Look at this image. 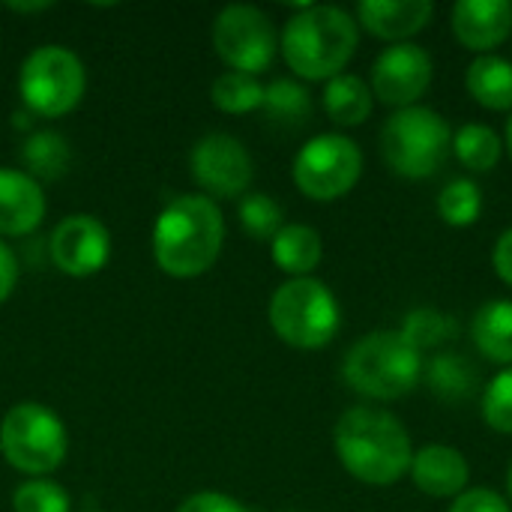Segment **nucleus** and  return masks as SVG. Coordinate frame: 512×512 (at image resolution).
<instances>
[{
    "instance_id": "1",
    "label": "nucleus",
    "mask_w": 512,
    "mask_h": 512,
    "mask_svg": "<svg viewBox=\"0 0 512 512\" xmlns=\"http://www.w3.org/2000/svg\"><path fill=\"white\" fill-rule=\"evenodd\" d=\"M333 447L342 468L366 486H393L411 471L414 444L405 423L381 408H348L336 429Z\"/></svg>"
},
{
    "instance_id": "2",
    "label": "nucleus",
    "mask_w": 512,
    "mask_h": 512,
    "mask_svg": "<svg viewBox=\"0 0 512 512\" xmlns=\"http://www.w3.org/2000/svg\"><path fill=\"white\" fill-rule=\"evenodd\" d=\"M225 240V222L213 198L180 195L153 225V258L162 273L174 279H192L207 273Z\"/></svg>"
},
{
    "instance_id": "3",
    "label": "nucleus",
    "mask_w": 512,
    "mask_h": 512,
    "mask_svg": "<svg viewBox=\"0 0 512 512\" xmlns=\"http://www.w3.org/2000/svg\"><path fill=\"white\" fill-rule=\"evenodd\" d=\"M357 21L339 6H300L282 30V57L306 81L342 75L357 51Z\"/></svg>"
},
{
    "instance_id": "4",
    "label": "nucleus",
    "mask_w": 512,
    "mask_h": 512,
    "mask_svg": "<svg viewBox=\"0 0 512 512\" xmlns=\"http://www.w3.org/2000/svg\"><path fill=\"white\" fill-rule=\"evenodd\" d=\"M423 375L420 351H414L399 330H375L351 345L342 363L345 384L375 402L408 396Z\"/></svg>"
},
{
    "instance_id": "5",
    "label": "nucleus",
    "mask_w": 512,
    "mask_h": 512,
    "mask_svg": "<svg viewBox=\"0 0 512 512\" xmlns=\"http://www.w3.org/2000/svg\"><path fill=\"white\" fill-rule=\"evenodd\" d=\"M453 150L450 123L426 105L393 111L381 129V156L405 180L435 177Z\"/></svg>"
},
{
    "instance_id": "6",
    "label": "nucleus",
    "mask_w": 512,
    "mask_h": 512,
    "mask_svg": "<svg viewBox=\"0 0 512 512\" xmlns=\"http://www.w3.org/2000/svg\"><path fill=\"white\" fill-rule=\"evenodd\" d=\"M339 324V300L324 282L312 276L288 279L270 297V327L291 348L318 351L333 342Z\"/></svg>"
},
{
    "instance_id": "7",
    "label": "nucleus",
    "mask_w": 512,
    "mask_h": 512,
    "mask_svg": "<svg viewBox=\"0 0 512 512\" xmlns=\"http://www.w3.org/2000/svg\"><path fill=\"white\" fill-rule=\"evenodd\" d=\"M66 429L60 417L39 402H18L0 423L3 459L30 477H45L60 468L66 456Z\"/></svg>"
},
{
    "instance_id": "8",
    "label": "nucleus",
    "mask_w": 512,
    "mask_h": 512,
    "mask_svg": "<svg viewBox=\"0 0 512 512\" xmlns=\"http://www.w3.org/2000/svg\"><path fill=\"white\" fill-rule=\"evenodd\" d=\"M84 66L63 45H42L30 51L18 72V93L39 117H63L84 96Z\"/></svg>"
},
{
    "instance_id": "9",
    "label": "nucleus",
    "mask_w": 512,
    "mask_h": 512,
    "mask_svg": "<svg viewBox=\"0 0 512 512\" xmlns=\"http://www.w3.org/2000/svg\"><path fill=\"white\" fill-rule=\"evenodd\" d=\"M363 174V153L354 138L339 132L315 135L294 156V183L312 201L345 198Z\"/></svg>"
},
{
    "instance_id": "10",
    "label": "nucleus",
    "mask_w": 512,
    "mask_h": 512,
    "mask_svg": "<svg viewBox=\"0 0 512 512\" xmlns=\"http://www.w3.org/2000/svg\"><path fill=\"white\" fill-rule=\"evenodd\" d=\"M213 48L231 66V72L258 75L276 57L273 21L258 6H225L213 21Z\"/></svg>"
},
{
    "instance_id": "11",
    "label": "nucleus",
    "mask_w": 512,
    "mask_h": 512,
    "mask_svg": "<svg viewBox=\"0 0 512 512\" xmlns=\"http://www.w3.org/2000/svg\"><path fill=\"white\" fill-rule=\"evenodd\" d=\"M435 75V63L426 48L414 42L390 45L378 54L372 66V96H378L393 111L414 108L426 96Z\"/></svg>"
},
{
    "instance_id": "12",
    "label": "nucleus",
    "mask_w": 512,
    "mask_h": 512,
    "mask_svg": "<svg viewBox=\"0 0 512 512\" xmlns=\"http://www.w3.org/2000/svg\"><path fill=\"white\" fill-rule=\"evenodd\" d=\"M189 165H192L195 183L216 198L243 195L252 183V174H255L252 156L243 147V141H237L234 135H225V132L204 135L195 144Z\"/></svg>"
},
{
    "instance_id": "13",
    "label": "nucleus",
    "mask_w": 512,
    "mask_h": 512,
    "mask_svg": "<svg viewBox=\"0 0 512 512\" xmlns=\"http://www.w3.org/2000/svg\"><path fill=\"white\" fill-rule=\"evenodd\" d=\"M48 249H51V261L60 273L84 279V276L99 273L108 264L111 237L99 219L78 213V216L63 219L54 228Z\"/></svg>"
},
{
    "instance_id": "14",
    "label": "nucleus",
    "mask_w": 512,
    "mask_h": 512,
    "mask_svg": "<svg viewBox=\"0 0 512 512\" xmlns=\"http://www.w3.org/2000/svg\"><path fill=\"white\" fill-rule=\"evenodd\" d=\"M453 33L456 39L480 54H495L512 36L510 0H459L453 6Z\"/></svg>"
},
{
    "instance_id": "15",
    "label": "nucleus",
    "mask_w": 512,
    "mask_h": 512,
    "mask_svg": "<svg viewBox=\"0 0 512 512\" xmlns=\"http://www.w3.org/2000/svg\"><path fill=\"white\" fill-rule=\"evenodd\" d=\"M408 474L423 495L444 501V498H459L468 489L471 465L462 456V450L447 444H429L423 450H414Z\"/></svg>"
},
{
    "instance_id": "16",
    "label": "nucleus",
    "mask_w": 512,
    "mask_h": 512,
    "mask_svg": "<svg viewBox=\"0 0 512 512\" xmlns=\"http://www.w3.org/2000/svg\"><path fill=\"white\" fill-rule=\"evenodd\" d=\"M435 15L432 0H363L357 6V21L384 42H408L429 27Z\"/></svg>"
},
{
    "instance_id": "17",
    "label": "nucleus",
    "mask_w": 512,
    "mask_h": 512,
    "mask_svg": "<svg viewBox=\"0 0 512 512\" xmlns=\"http://www.w3.org/2000/svg\"><path fill=\"white\" fill-rule=\"evenodd\" d=\"M45 216V192L27 171L0 168V234L24 237Z\"/></svg>"
},
{
    "instance_id": "18",
    "label": "nucleus",
    "mask_w": 512,
    "mask_h": 512,
    "mask_svg": "<svg viewBox=\"0 0 512 512\" xmlns=\"http://www.w3.org/2000/svg\"><path fill=\"white\" fill-rule=\"evenodd\" d=\"M423 375H426L429 390L441 402H450V405H459L480 390V369L459 351L435 354L429 366H423Z\"/></svg>"
},
{
    "instance_id": "19",
    "label": "nucleus",
    "mask_w": 512,
    "mask_h": 512,
    "mask_svg": "<svg viewBox=\"0 0 512 512\" xmlns=\"http://www.w3.org/2000/svg\"><path fill=\"white\" fill-rule=\"evenodd\" d=\"M471 339L477 351L498 363L512 366V300H489L477 309L471 321Z\"/></svg>"
},
{
    "instance_id": "20",
    "label": "nucleus",
    "mask_w": 512,
    "mask_h": 512,
    "mask_svg": "<svg viewBox=\"0 0 512 512\" xmlns=\"http://www.w3.org/2000/svg\"><path fill=\"white\" fill-rule=\"evenodd\" d=\"M270 252L282 273L306 279L324 258V240L309 225H282V231L270 243Z\"/></svg>"
},
{
    "instance_id": "21",
    "label": "nucleus",
    "mask_w": 512,
    "mask_h": 512,
    "mask_svg": "<svg viewBox=\"0 0 512 512\" xmlns=\"http://www.w3.org/2000/svg\"><path fill=\"white\" fill-rule=\"evenodd\" d=\"M465 87L477 105L489 111H512V63L498 54H480L465 75Z\"/></svg>"
},
{
    "instance_id": "22",
    "label": "nucleus",
    "mask_w": 512,
    "mask_h": 512,
    "mask_svg": "<svg viewBox=\"0 0 512 512\" xmlns=\"http://www.w3.org/2000/svg\"><path fill=\"white\" fill-rule=\"evenodd\" d=\"M372 87L360 75H336L324 87V111L336 126H363L372 117Z\"/></svg>"
},
{
    "instance_id": "23",
    "label": "nucleus",
    "mask_w": 512,
    "mask_h": 512,
    "mask_svg": "<svg viewBox=\"0 0 512 512\" xmlns=\"http://www.w3.org/2000/svg\"><path fill=\"white\" fill-rule=\"evenodd\" d=\"M453 153L468 171L486 174V171L498 168L501 153H504V141L498 138V132L492 126L468 123L453 135Z\"/></svg>"
},
{
    "instance_id": "24",
    "label": "nucleus",
    "mask_w": 512,
    "mask_h": 512,
    "mask_svg": "<svg viewBox=\"0 0 512 512\" xmlns=\"http://www.w3.org/2000/svg\"><path fill=\"white\" fill-rule=\"evenodd\" d=\"M405 342L414 348V351H435L447 342H453L459 336V321L450 315V312H441L435 306H420L414 312H408L402 330Z\"/></svg>"
},
{
    "instance_id": "25",
    "label": "nucleus",
    "mask_w": 512,
    "mask_h": 512,
    "mask_svg": "<svg viewBox=\"0 0 512 512\" xmlns=\"http://www.w3.org/2000/svg\"><path fill=\"white\" fill-rule=\"evenodd\" d=\"M270 117V123L285 126V129H297L306 126L312 117V96L303 84L279 78L270 87H264V105H261Z\"/></svg>"
},
{
    "instance_id": "26",
    "label": "nucleus",
    "mask_w": 512,
    "mask_h": 512,
    "mask_svg": "<svg viewBox=\"0 0 512 512\" xmlns=\"http://www.w3.org/2000/svg\"><path fill=\"white\" fill-rule=\"evenodd\" d=\"M213 105L225 114H249L264 105V84L255 75L225 72L213 81Z\"/></svg>"
},
{
    "instance_id": "27",
    "label": "nucleus",
    "mask_w": 512,
    "mask_h": 512,
    "mask_svg": "<svg viewBox=\"0 0 512 512\" xmlns=\"http://www.w3.org/2000/svg\"><path fill=\"white\" fill-rule=\"evenodd\" d=\"M480 213H483V192L468 177H459V180L447 183L444 192L438 195V216L453 228L474 225L480 219Z\"/></svg>"
},
{
    "instance_id": "28",
    "label": "nucleus",
    "mask_w": 512,
    "mask_h": 512,
    "mask_svg": "<svg viewBox=\"0 0 512 512\" xmlns=\"http://www.w3.org/2000/svg\"><path fill=\"white\" fill-rule=\"evenodd\" d=\"M21 159L24 165L30 168L27 174L36 180V177H60L63 168L69 165V147L66 141L57 135V132H39L33 135L24 147H21Z\"/></svg>"
},
{
    "instance_id": "29",
    "label": "nucleus",
    "mask_w": 512,
    "mask_h": 512,
    "mask_svg": "<svg viewBox=\"0 0 512 512\" xmlns=\"http://www.w3.org/2000/svg\"><path fill=\"white\" fill-rule=\"evenodd\" d=\"M240 222L252 240H270L282 231V207L261 192H249L240 201Z\"/></svg>"
},
{
    "instance_id": "30",
    "label": "nucleus",
    "mask_w": 512,
    "mask_h": 512,
    "mask_svg": "<svg viewBox=\"0 0 512 512\" xmlns=\"http://www.w3.org/2000/svg\"><path fill=\"white\" fill-rule=\"evenodd\" d=\"M483 420L492 432L512 435V366L498 372L483 390Z\"/></svg>"
},
{
    "instance_id": "31",
    "label": "nucleus",
    "mask_w": 512,
    "mask_h": 512,
    "mask_svg": "<svg viewBox=\"0 0 512 512\" xmlns=\"http://www.w3.org/2000/svg\"><path fill=\"white\" fill-rule=\"evenodd\" d=\"M15 512H69V495L51 480H27L12 495Z\"/></svg>"
},
{
    "instance_id": "32",
    "label": "nucleus",
    "mask_w": 512,
    "mask_h": 512,
    "mask_svg": "<svg viewBox=\"0 0 512 512\" xmlns=\"http://www.w3.org/2000/svg\"><path fill=\"white\" fill-rule=\"evenodd\" d=\"M450 512H512L510 501L492 489H465L459 498H453Z\"/></svg>"
},
{
    "instance_id": "33",
    "label": "nucleus",
    "mask_w": 512,
    "mask_h": 512,
    "mask_svg": "<svg viewBox=\"0 0 512 512\" xmlns=\"http://www.w3.org/2000/svg\"><path fill=\"white\" fill-rule=\"evenodd\" d=\"M177 512H249L237 498L222 495V492H198L186 498Z\"/></svg>"
},
{
    "instance_id": "34",
    "label": "nucleus",
    "mask_w": 512,
    "mask_h": 512,
    "mask_svg": "<svg viewBox=\"0 0 512 512\" xmlns=\"http://www.w3.org/2000/svg\"><path fill=\"white\" fill-rule=\"evenodd\" d=\"M492 264H495L498 279L512 288V228H507V231L498 237L495 252H492Z\"/></svg>"
},
{
    "instance_id": "35",
    "label": "nucleus",
    "mask_w": 512,
    "mask_h": 512,
    "mask_svg": "<svg viewBox=\"0 0 512 512\" xmlns=\"http://www.w3.org/2000/svg\"><path fill=\"white\" fill-rule=\"evenodd\" d=\"M15 282H18V258L0 240V303L15 291Z\"/></svg>"
},
{
    "instance_id": "36",
    "label": "nucleus",
    "mask_w": 512,
    "mask_h": 512,
    "mask_svg": "<svg viewBox=\"0 0 512 512\" xmlns=\"http://www.w3.org/2000/svg\"><path fill=\"white\" fill-rule=\"evenodd\" d=\"M9 9L12 12H39V9H48V3H9Z\"/></svg>"
},
{
    "instance_id": "37",
    "label": "nucleus",
    "mask_w": 512,
    "mask_h": 512,
    "mask_svg": "<svg viewBox=\"0 0 512 512\" xmlns=\"http://www.w3.org/2000/svg\"><path fill=\"white\" fill-rule=\"evenodd\" d=\"M504 144H507V150H510V159H512V114H510V120H507V138H504Z\"/></svg>"
},
{
    "instance_id": "38",
    "label": "nucleus",
    "mask_w": 512,
    "mask_h": 512,
    "mask_svg": "<svg viewBox=\"0 0 512 512\" xmlns=\"http://www.w3.org/2000/svg\"><path fill=\"white\" fill-rule=\"evenodd\" d=\"M507 501H510V507H512V462H510V468H507Z\"/></svg>"
}]
</instances>
